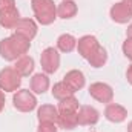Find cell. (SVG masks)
<instances>
[{
    "label": "cell",
    "mask_w": 132,
    "mask_h": 132,
    "mask_svg": "<svg viewBox=\"0 0 132 132\" xmlns=\"http://www.w3.org/2000/svg\"><path fill=\"white\" fill-rule=\"evenodd\" d=\"M126 78H128V81L132 85V65L128 68V71H126Z\"/></svg>",
    "instance_id": "obj_26"
},
{
    "label": "cell",
    "mask_w": 132,
    "mask_h": 132,
    "mask_svg": "<svg viewBox=\"0 0 132 132\" xmlns=\"http://www.w3.org/2000/svg\"><path fill=\"white\" fill-rule=\"evenodd\" d=\"M57 48L62 52H72L77 48V40L71 34H63L57 38Z\"/></svg>",
    "instance_id": "obj_19"
},
{
    "label": "cell",
    "mask_w": 132,
    "mask_h": 132,
    "mask_svg": "<svg viewBox=\"0 0 132 132\" xmlns=\"http://www.w3.org/2000/svg\"><path fill=\"white\" fill-rule=\"evenodd\" d=\"M14 69L22 75V77H29V74H32L34 71V60L29 55H23L20 59L15 60V66Z\"/></svg>",
    "instance_id": "obj_15"
},
{
    "label": "cell",
    "mask_w": 132,
    "mask_h": 132,
    "mask_svg": "<svg viewBox=\"0 0 132 132\" xmlns=\"http://www.w3.org/2000/svg\"><path fill=\"white\" fill-rule=\"evenodd\" d=\"M29 48H31V42L28 38L14 32L11 37L0 40V57L8 62H14L23 57L29 51Z\"/></svg>",
    "instance_id": "obj_1"
},
{
    "label": "cell",
    "mask_w": 132,
    "mask_h": 132,
    "mask_svg": "<svg viewBox=\"0 0 132 132\" xmlns=\"http://www.w3.org/2000/svg\"><path fill=\"white\" fill-rule=\"evenodd\" d=\"M100 48L98 40L94 37V35H83L81 38L77 40V49H78V54L83 57V59H89L97 49Z\"/></svg>",
    "instance_id": "obj_8"
},
{
    "label": "cell",
    "mask_w": 132,
    "mask_h": 132,
    "mask_svg": "<svg viewBox=\"0 0 132 132\" xmlns=\"http://www.w3.org/2000/svg\"><path fill=\"white\" fill-rule=\"evenodd\" d=\"M100 114L92 106H81L77 112V121L81 126H92L98 121Z\"/></svg>",
    "instance_id": "obj_9"
},
{
    "label": "cell",
    "mask_w": 132,
    "mask_h": 132,
    "mask_svg": "<svg viewBox=\"0 0 132 132\" xmlns=\"http://www.w3.org/2000/svg\"><path fill=\"white\" fill-rule=\"evenodd\" d=\"M37 118L40 123H57L59 109L52 104H43L37 111Z\"/></svg>",
    "instance_id": "obj_13"
},
{
    "label": "cell",
    "mask_w": 132,
    "mask_h": 132,
    "mask_svg": "<svg viewBox=\"0 0 132 132\" xmlns=\"http://www.w3.org/2000/svg\"><path fill=\"white\" fill-rule=\"evenodd\" d=\"M128 132H132V121L128 125Z\"/></svg>",
    "instance_id": "obj_29"
},
{
    "label": "cell",
    "mask_w": 132,
    "mask_h": 132,
    "mask_svg": "<svg viewBox=\"0 0 132 132\" xmlns=\"http://www.w3.org/2000/svg\"><path fill=\"white\" fill-rule=\"evenodd\" d=\"M3 108H5V95H3V91L0 89V112L3 111Z\"/></svg>",
    "instance_id": "obj_27"
},
{
    "label": "cell",
    "mask_w": 132,
    "mask_h": 132,
    "mask_svg": "<svg viewBox=\"0 0 132 132\" xmlns=\"http://www.w3.org/2000/svg\"><path fill=\"white\" fill-rule=\"evenodd\" d=\"M14 108L20 112H31L37 106V98L34 97V94L28 89H20L14 94L12 97Z\"/></svg>",
    "instance_id": "obj_4"
},
{
    "label": "cell",
    "mask_w": 132,
    "mask_h": 132,
    "mask_svg": "<svg viewBox=\"0 0 132 132\" xmlns=\"http://www.w3.org/2000/svg\"><path fill=\"white\" fill-rule=\"evenodd\" d=\"M22 85V75L14 68H5L0 71V89L5 92H15Z\"/></svg>",
    "instance_id": "obj_3"
},
{
    "label": "cell",
    "mask_w": 132,
    "mask_h": 132,
    "mask_svg": "<svg viewBox=\"0 0 132 132\" xmlns=\"http://www.w3.org/2000/svg\"><path fill=\"white\" fill-rule=\"evenodd\" d=\"M35 19L42 25H51L57 19V8L54 5V0H32L31 2Z\"/></svg>",
    "instance_id": "obj_2"
},
{
    "label": "cell",
    "mask_w": 132,
    "mask_h": 132,
    "mask_svg": "<svg viewBox=\"0 0 132 132\" xmlns=\"http://www.w3.org/2000/svg\"><path fill=\"white\" fill-rule=\"evenodd\" d=\"M49 89V78L45 74H35L31 78V91L35 94H43Z\"/></svg>",
    "instance_id": "obj_16"
},
{
    "label": "cell",
    "mask_w": 132,
    "mask_h": 132,
    "mask_svg": "<svg viewBox=\"0 0 132 132\" xmlns=\"http://www.w3.org/2000/svg\"><path fill=\"white\" fill-rule=\"evenodd\" d=\"M19 20H20V14H19L17 8L6 9V11L0 12V26H3L5 29H14L17 26Z\"/></svg>",
    "instance_id": "obj_14"
},
{
    "label": "cell",
    "mask_w": 132,
    "mask_h": 132,
    "mask_svg": "<svg viewBox=\"0 0 132 132\" xmlns=\"http://www.w3.org/2000/svg\"><path fill=\"white\" fill-rule=\"evenodd\" d=\"M88 62L91 63V66H94V68H101V66L108 62V52H106V49L103 46H100L98 49L88 59Z\"/></svg>",
    "instance_id": "obj_22"
},
{
    "label": "cell",
    "mask_w": 132,
    "mask_h": 132,
    "mask_svg": "<svg viewBox=\"0 0 132 132\" xmlns=\"http://www.w3.org/2000/svg\"><path fill=\"white\" fill-rule=\"evenodd\" d=\"M63 81H65L66 85L75 92V91H80V89L85 86L86 78H85V75H83L81 71H78V69H72V71H69V72H66L65 74Z\"/></svg>",
    "instance_id": "obj_12"
},
{
    "label": "cell",
    "mask_w": 132,
    "mask_h": 132,
    "mask_svg": "<svg viewBox=\"0 0 132 132\" xmlns=\"http://www.w3.org/2000/svg\"><path fill=\"white\" fill-rule=\"evenodd\" d=\"M37 132H57L55 123H40Z\"/></svg>",
    "instance_id": "obj_23"
},
{
    "label": "cell",
    "mask_w": 132,
    "mask_h": 132,
    "mask_svg": "<svg viewBox=\"0 0 132 132\" xmlns=\"http://www.w3.org/2000/svg\"><path fill=\"white\" fill-rule=\"evenodd\" d=\"M57 125L63 129H74L78 126V121H77V114H59V120H57Z\"/></svg>",
    "instance_id": "obj_21"
},
{
    "label": "cell",
    "mask_w": 132,
    "mask_h": 132,
    "mask_svg": "<svg viewBox=\"0 0 132 132\" xmlns=\"http://www.w3.org/2000/svg\"><path fill=\"white\" fill-rule=\"evenodd\" d=\"M42 69L46 74H54L60 68V54L55 48H46L40 55Z\"/></svg>",
    "instance_id": "obj_5"
},
{
    "label": "cell",
    "mask_w": 132,
    "mask_h": 132,
    "mask_svg": "<svg viewBox=\"0 0 132 132\" xmlns=\"http://www.w3.org/2000/svg\"><path fill=\"white\" fill-rule=\"evenodd\" d=\"M123 54L132 60V38H126V42L123 43Z\"/></svg>",
    "instance_id": "obj_24"
},
{
    "label": "cell",
    "mask_w": 132,
    "mask_h": 132,
    "mask_svg": "<svg viewBox=\"0 0 132 132\" xmlns=\"http://www.w3.org/2000/svg\"><path fill=\"white\" fill-rule=\"evenodd\" d=\"M59 114H77L80 106H78V100L75 98L74 95L72 97H68V98L60 100L59 103Z\"/></svg>",
    "instance_id": "obj_18"
},
{
    "label": "cell",
    "mask_w": 132,
    "mask_h": 132,
    "mask_svg": "<svg viewBox=\"0 0 132 132\" xmlns=\"http://www.w3.org/2000/svg\"><path fill=\"white\" fill-rule=\"evenodd\" d=\"M14 29H15V34L28 38L29 42L37 35V25H35V22L31 20V19H20L19 23H17V26Z\"/></svg>",
    "instance_id": "obj_10"
},
{
    "label": "cell",
    "mask_w": 132,
    "mask_h": 132,
    "mask_svg": "<svg viewBox=\"0 0 132 132\" xmlns=\"http://www.w3.org/2000/svg\"><path fill=\"white\" fill-rule=\"evenodd\" d=\"M111 19L117 23H128L132 19V0H121L111 8Z\"/></svg>",
    "instance_id": "obj_6"
},
{
    "label": "cell",
    "mask_w": 132,
    "mask_h": 132,
    "mask_svg": "<svg viewBox=\"0 0 132 132\" xmlns=\"http://www.w3.org/2000/svg\"><path fill=\"white\" fill-rule=\"evenodd\" d=\"M77 14V5L72 0H63L59 6H57V15L60 19H72Z\"/></svg>",
    "instance_id": "obj_17"
},
{
    "label": "cell",
    "mask_w": 132,
    "mask_h": 132,
    "mask_svg": "<svg viewBox=\"0 0 132 132\" xmlns=\"http://www.w3.org/2000/svg\"><path fill=\"white\" fill-rule=\"evenodd\" d=\"M15 8V0H0V12Z\"/></svg>",
    "instance_id": "obj_25"
},
{
    "label": "cell",
    "mask_w": 132,
    "mask_h": 132,
    "mask_svg": "<svg viewBox=\"0 0 132 132\" xmlns=\"http://www.w3.org/2000/svg\"><path fill=\"white\" fill-rule=\"evenodd\" d=\"M126 35H128V38H132V23L128 26V29H126Z\"/></svg>",
    "instance_id": "obj_28"
},
{
    "label": "cell",
    "mask_w": 132,
    "mask_h": 132,
    "mask_svg": "<svg viewBox=\"0 0 132 132\" xmlns=\"http://www.w3.org/2000/svg\"><path fill=\"white\" fill-rule=\"evenodd\" d=\"M72 95H74V91L66 85L65 81H59L52 88V97L57 98L59 101L63 98H68V97H72Z\"/></svg>",
    "instance_id": "obj_20"
},
{
    "label": "cell",
    "mask_w": 132,
    "mask_h": 132,
    "mask_svg": "<svg viewBox=\"0 0 132 132\" xmlns=\"http://www.w3.org/2000/svg\"><path fill=\"white\" fill-rule=\"evenodd\" d=\"M89 94L94 100H97L100 103H111L112 98H114V91L109 85L106 83H101V81H97V83H92L89 86Z\"/></svg>",
    "instance_id": "obj_7"
},
{
    "label": "cell",
    "mask_w": 132,
    "mask_h": 132,
    "mask_svg": "<svg viewBox=\"0 0 132 132\" xmlns=\"http://www.w3.org/2000/svg\"><path fill=\"white\" fill-rule=\"evenodd\" d=\"M104 117L112 121V123H121L126 120L128 117V111L121 106V104H115V103H111L106 106L104 109Z\"/></svg>",
    "instance_id": "obj_11"
}]
</instances>
